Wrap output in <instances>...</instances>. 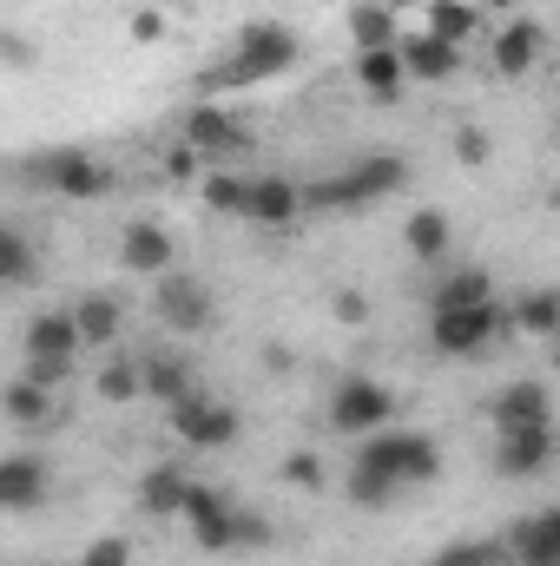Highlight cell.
<instances>
[{"label": "cell", "mask_w": 560, "mask_h": 566, "mask_svg": "<svg viewBox=\"0 0 560 566\" xmlns=\"http://www.w3.org/2000/svg\"><path fill=\"white\" fill-rule=\"evenodd\" d=\"M548 53V33H541V20H521V13H508V27L495 33V66L508 73V80H521V73H535V60Z\"/></svg>", "instance_id": "cell-16"}, {"label": "cell", "mask_w": 560, "mask_h": 566, "mask_svg": "<svg viewBox=\"0 0 560 566\" xmlns=\"http://www.w3.org/2000/svg\"><path fill=\"white\" fill-rule=\"evenodd\" d=\"M383 7H390V13H396V20H403V13H409V7H416V0H383Z\"/></svg>", "instance_id": "cell-43"}, {"label": "cell", "mask_w": 560, "mask_h": 566, "mask_svg": "<svg viewBox=\"0 0 560 566\" xmlns=\"http://www.w3.org/2000/svg\"><path fill=\"white\" fill-rule=\"evenodd\" d=\"M390 422H396V396L376 376H343L336 382V396H330V428L336 434H376Z\"/></svg>", "instance_id": "cell-4"}, {"label": "cell", "mask_w": 560, "mask_h": 566, "mask_svg": "<svg viewBox=\"0 0 560 566\" xmlns=\"http://www.w3.org/2000/svg\"><path fill=\"white\" fill-rule=\"evenodd\" d=\"M27 356H60V363H80V329L66 310H46L27 323Z\"/></svg>", "instance_id": "cell-19"}, {"label": "cell", "mask_w": 560, "mask_h": 566, "mask_svg": "<svg viewBox=\"0 0 560 566\" xmlns=\"http://www.w3.org/2000/svg\"><path fill=\"white\" fill-rule=\"evenodd\" d=\"M33 178H40L53 198H106V191H113V165L93 158V151H80V145L46 151V158L33 165Z\"/></svg>", "instance_id": "cell-7"}, {"label": "cell", "mask_w": 560, "mask_h": 566, "mask_svg": "<svg viewBox=\"0 0 560 566\" xmlns=\"http://www.w3.org/2000/svg\"><path fill=\"white\" fill-rule=\"evenodd\" d=\"M53 474L40 454H0V514H33L46 501Z\"/></svg>", "instance_id": "cell-14"}, {"label": "cell", "mask_w": 560, "mask_h": 566, "mask_svg": "<svg viewBox=\"0 0 560 566\" xmlns=\"http://www.w3.org/2000/svg\"><path fill=\"white\" fill-rule=\"evenodd\" d=\"M133 40H145V46L165 40V13H158V7H139V13H133Z\"/></svg>", "instance_id": "cell-38"}, {"label": "cell", "mask_w": 560, "mask_h": 566, "mask_svg": "<svg viewBox=\"0 0 560 566\" xmlns=\"http://www.w3.org/2000/svg\"><path fill=\"white\" fill-rule=\"evenodd\" d=\"M501 323H508V336L521 329V336H554L560 329V296L554 290H535V296H521L515 310H501Z\"/></svg>", "instance_id": "cell-22"}, {"label": "cell", "mask_w": 560, "mask_h": 566, "mask_svg": "<svg viewBox=\"0 0 560 566\" xmlns=\"http://www.w3.org/2000/svg\"><path fill=\"white\" fill-rule=\"evenodd\" d=\"M283 474H290L297 488H323V468H317V454H290V461H283Z\"/></svg>", "instance_id": "cell-37"}, {"label": "cell", "mask_w": 560, "mask_h": 566, "mask_svg": "<svg viewBox=\"0 0 560 566\" xmlns=\"http://www.w3.org/2000/svg\"><path fill=\"white\" fill-rule=\"evenodd\" d=\"M475 7H481V20H488V13H515L521 0H475Z\"/></svg>", "instance_id": "cell-42"}, {"label": "cell", "mask_w": 560, "mask_h": 566, "mask_svg": "<svg viewBox=\"0 0 560 566\" xmlns=\"http://www.w3.org/2000/svg\"><path fill=\"white\" fill-rule=\"evenodd\" d=\"M548 461H554V422H515V428H501L495 468H501L508 481H528V474H541Z\"/></svg>", "instance_id": "cell-12"}, {"label": "cell", "mask_w": 560, "mask_h": 566, "mask_svg": "<svg viewBox=\"0 0 560 566\" xmlns=\"http://www.w3.org/2000/svg\"><path fill=\"white\" fill-rule=\"evenodd\" d=\"M238 218L258 224V231H290V224L303 218V185L283 178V171H258V178H245V211H238Z\"/></svg>", "instance_id": "cell-8"}, {"label": "cell", "mask_w": 560, "mask_h": 566, "mask_svg": "<svg viewBox=\"0 0 560 566\" xmlns=\"http://www.w3.org/2000/svg\"><path fill=\"white\" fill-rule=\"evenodd\" d=\"M80 566H133V547H126L120 534H106V541H93V547H86V560H80Z\"/></svg>", "instance_id": "cell-36"}, {"label": "cell", "mask_w": 560, "mask_h": 566, "mask_svg": "<svg viewBox=\"0 0 560 566\" xmlns=\"http://www.w3.org/2000/svg\"><path fill=\"white\" fill-rule=\"evenodd\" d=\"M93 389H100L106 402H133V396H139V363H133V356H120V363H106V369L93 376Z\"/></svg>", "instance_id": "cell-31"}, {"label": "cell", "mask_w": 560, "mask_h": 566, "mask_svg": "<svg viewBox=\"0 0 560 566\" xmlns=\"http://www.w3.org/2000/svg\"><path fill=\"white\" fill-rule=\"evenodd\" d=\"M0 409H7V422L20 428H40L46 416H53V389H40V382H7V396H0Z\"/></svg>", "instance_id": "cell-27"}, {"label": "cell", "mask_w": 560, "mask_h": 566, "mask_svg": "<svg viewBox=\"0 0 560 566\" xmlns=\"http://www.w3.org/2000/svg\"><path fill=\"white\" fill-rule=\"evenodd\" d=\"M172 171H178V178H185V171H198V151H191V145H178V151H172Z\"/></svg>", "instance_id": "cell-41"}, {"label": "cell", "mask_w": 560, "mask_h": 566, "mask_svg": "<svg viewBox=\"0 0 560 566\" xmlns=\"http://www.w3.org/2000/svg\"><path fill=\"white\" fill-rule=\"evenodd\" d=\"M455 151H462L468 165H481V158H488V139H481V133H462V139H455Z\"/></svg>", "instance_id": "cell-40"}, {"label": "cell", "mask_w": 560, "mask_h": 566, "mask_svg": "<svg viewBox=\"0 0 560 566\" xmlns=\"http://www.w3.org/2000/svg\"><path fill=\"white\" fill-rule=\"evenodd\" d=\"M191 389V369L178 356H139V396H158V402H178Z\"/></svg>", "instance_id": "cell-23"}, {"label": "cell", "mask_w": 560, "mask_h": 566, "mask_svg": "<svg viewBox=\"0 0 560 566\" xmlns=\"http://www.w3.org/2000/svg\"><path fill=\"white\" fill-rule=\"evenodd\" d=\"M73 376V363H60V356H27V382H40V389H60Z\"/></svg>", "instance_id": "cell-35"}, {"label": "cell", "mask_w": 560, "mask_h": 566, "mask_svg": "<svg viewBox=\"0 0 560 566\" xmlns=\"http://www.w3.org/2000/svg\"><path fill=\"white\" fill-rule=\"evenodd\" d=\"M205 205H211V211H225V218H238V211H245V178H238V171L205 178Z\"/></svg>", "instance_id": "cell-32"}, {"label": "cell", "mask_w": 560, "mask_h": 566, "mask_svg": "<svg viewBox=\"0 0 560 566\" xmlns=\"http://www.w3.org/2000/svg\"><path fill=\"white\" fill-rule=\"evenodd\" d=\"M178 139L191 145L198 158H238V151H251V126L231 119L225 106H191L178 119Z\"/></svg>", "instance_id": "cell-11"}, {"label": "cell", "mask_w": 560, "mask_h": 566, "mask_svg": "<svg viewBox=\"0 0 560 566\" xmlns=\"http://www.w3.org/2000/svg\"><path fill=\"white\" fill-rule=\"evenodd\" d=\"M33 271H40V264H33V244H27L13 224H0V290H7V283H27Z\"/></svg>", "instance_id": "cell-30"}, {"label": "cell", "mask_w": 560, "mask_h": 566, "mask_svg": "<svg viewBox=\"0 0 560 566\" xmlns=\"http://www.w3.org/2000/svg\"><path fill=\"white\" fill-rule=\"evenodd\" d=\"M515 422H554V409H548V389H541V382H515V389L495 402V428H515Z\"/></svg>", "instance_id": "cell-25"}, {"label": "cell", "mask_w": 560, "mask_h": 566, "mask_svg": "<svg viewBox=\"0 0 560 566\" xmlns=\"http://www.w3.org/2000/svg\"><path fill=\"white\" fill-rule=\"evenodd\" d=\"M297 66V33L278 20H245V33L231 40V53L205 73L211 93H238V86H271Z\"/></svg>", "instance_id": "cell-2"}, {"label": "cell", "mask_w": 560, "mask_h": 566, "mask_svg": "<svg viewBox=\"0 0 560 566\" xmlns=\"http://www.w3.org/2000/svg\"><path fill=\"white\" fill-rule=\"evenodd\" d=\"M396 60H403V80H422V86H442L462 73V46L435 33H396Z\"/></svg>", "instance_id": "cell-13"}, {"label": "cell", "mask_w": 560, "mask_h": 566, "mask_svg": "<svg viewBox=\"0 0 560 566\" xmlns=\"http://www.w3.org/2000/svg\"><path fill=\"white\" fill-rule=\"evenodd\" d=\"M475 27H481V7H475V0H428V27H422V33H435V40L462 46Z\"/></svg>", "instance_id": "cell-24"}, {"label": "cell", "mask_w": 560, "mask_h": 566, "mask_svg": "<svg viewBox=\"0 0 560 566\" xmlns=\"http://www.w3.org/2000/svg\"><path fill=\"white\" fill-rule=\"evenodd\" d=\"M403 244L416 251L422 264H435V258H448V244H455V224H448V211H409V224H403Z\"/></svg>", "instance_id": "cell-21"}, {"label": "cell", "mask_w": 560, "mask_h": 566, "mask_svg": "<svg viewBox=\"0 0 560 566\" xmlns=\"http://www.w3.org/2000/svg\"><path fill=\"white\" fill-rule=\"evenodd\" d=\"M330 310H336L343 323H363V310H370V303H363L356 290H336V303H330Z\"/></svg>", "instance_id": "cell-39"}, {"label": "cell", "mask_w": 560, "mask_h": 566, "mask_svg": "<svg viewBox=\"0 0 560 566\" xmlns=\"http://www.w3.org/2000/svg\"><path fill=\"white\" fill-rule=\"evenodd\" d=\"M508 566H560V507H541L515 521L508 534Z\"/></svg>", "instance_id": "cell-15"}, {"label": "cell", "mask_w": 560, "mask_h": 566, "mask_svg": "<svg viewBox=\"0 0 560 566\" xmlns=\"http://www.w3.org/2000/svg\"><path fill=\"white\" fill-rule=\"evenodd\" d=\"M238 547H245V554H251V547H271V521L238 507V514H231V554H238Z\"/></svg>", "instance_id": "cell-34"}, {"label": "cell", "mask_w": 560, "mask_h": 566, "mask_svg": "<svg viewBox=\"0 0 560 566\" xmlns=\"http://www.w3.org/2000/svg\"><path fill=\"white\" fill-rule=\"evenodd\" d=\"M0 66H7V73H33V66H40V40L0 27Z\"/></svg>", "instance_id": "cell-33"}, {"label": "cell", "mask_w": 560, "mask_h": 566, "mask_svg": "<svg viewBox=\"0 0 560 566\" xmlns=\"http://www.w3.org/2000/svg\"><path fill=\"white\" fill-rule=\"evenodd\" d=\"M350 80L370 93V99H403V60H396V46H363L356 60H350Z\"/></svg>", "instance_id": "cell-18"}, {"label": "cell", "mask_w": 560, "mask_h": 566, "mask_svg": "<svg viewBox=\"0 0 560 566\" xmlns=\"http://www.w3.org/2000/svg\"><path fill=\"white\" fill-rule=\"evenodd\" d=\"M403 185H409V158H396V151H376V158H356L350 171H336V178L310 185V191H303V205L363 211V205H383V198H396Z\"/></svg>", "instance_id": "cell-3"}, {"label": "cell", "mask_w": 560, "mask_h": 566, "mask_svg": "<svg viewBox=\"0 0 560 566\" xmlns=\"http://www.w3.org/2000/svg\"><path fill=\"white\" fill-rule=\"evenodd\" d=\"M165 409H172V434L191 441V448H231V441H238V409L218 402V396H205L198 382H191L178 402H165Z\"/></svg>", "instance_id": "cell-5"}, {"label": "cell", "mask_w": 560, "mask_h": 566, "mask_svg": "<svg viewBox=\"0 0 560 566\" xmlns=\"http://www.w3.org/2000/svg\"><path fill=\"white\" fill-rule=\"evenodd\" d=\"M428 336L442 356H481L495 336H508V323H501V303H468V310H435Z\"/></svg>", "instance_id": "cell-6"}, {"label": "cell", "mask_w": 560, "mask_h": 566, "mask_svg": "<svg viewBox=\"0 0 560 566\" xmlns=\"http://www.w3.org/2000/svg\"><path fill=\"white\" fill-rule=\"evenodd\" d=\"M435 310H468V303H495V283H488V271H455L448 283H435V296H428Z\"/></svg>", "instance_id": "cell-28"}, {"label": "cell", "mask_w": 560, "mask_h": 566, "mask_svg": "<svg viewBox=\"0 0 560 566\" xmlns=\"http://www.w3.org/2000/svg\"><path fill=\"white\" fill-rule=\"evenodd\" d=\"M66 316H73V329H80V349L120 343V303H113V296H80Z\"/></svg>", "instance_id": "cell-20"}, {"label": "cell", "mask_w": 560, "mask_h": 566, "mask_svg": "<svg viewBox=\"0 0 560 566\" xmlns=\"http://www.w3.org/2000/svg\"><path fill=\"white\" fill-rule=\"evenodd\" d=\"M152 303H158V323H165V329H178V336L211 329V283H205V277L165 271V277H158V290H152Z\"/></svg>", "instance_id": "cell-9"}, {"label": "cell", "mask_w": 560, "mask_h": 566, "mask_svg": "<svg viewBox=\"0 0 560 566\" xmlns=\"http://www.w3.org/2000/svg\"><path fill=\"white\" fill-rule=\"evenodd\" d=\"M231 501L218 494V488H205V481H185V501H178V521L191 527V541H198V554H231Z\"/></svg>", "instance_id": "cell-10"}, {"label": "cell", "mask_w": 560, "mask_h": 566, "mask_svg": "<svg viewBox=\"0 0 560 566\" xmlns=\"http://www.w3.org/2000/svg\"><path fill=\"white\" fill-rule=\"evenodd\" d=\"M120 264H126L133 277H165V271L178 264L172 231H165V224H133V231L120 238Z\"/></svg>", "instance_id": "cell-17"}, {"label": "cell", "mask_w": 560, "mask_h": 566, "mask_svg": "<svg viewBox=\"0 0 560 566\" xmlns=\"http://www.w3.org/2000/svg\"><path fill=\"white\" fill-rule=\"evenodd\" d=\"M442 468L435 441L422 428H376L363 448H356V468H350V501L356 507H390L403 501L409 488H428Z\"/></svg>", "instance_id": "cell-1"}, {"label": "cell", "mask_w": 560, "mask_h": 566, "mask_svg": "<svg viewBox=\"0 0 560 566\" xmlns=\"http://www.w3.org/2000/svg\"><path fill=\"white\" fill-rule=\"evenodd\" d=\"M396 13L383 7V0H363V7H350V40H356V53L363 46H396Z\"/></svg>", "instance_id": "cell-26"}, {"label": "cell", "mask_w": 560, "mask_h": 566, "mask_svg": "<svg viewBox=\"0 0 560 566\" xmlns=\"http://www.w3.org/2000/svg\"><path fill=\"white\" fill-rule=\"evenodd\" d=\"M185 481H191V474H178V468H152V474L139 481V507L145 514H178Z\"/></svg>", "instance_id": "cell-29"}]
</instances>
